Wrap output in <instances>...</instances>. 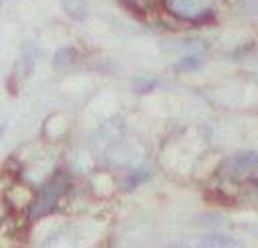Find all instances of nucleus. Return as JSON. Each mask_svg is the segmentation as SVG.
<instances>
[{"instance_id": "obj_1", "label": "nucleus", "mask_w": 258, "mask_h": 248, "mask_svg": "<svg viewBox=\"0 0 258 248\" xmlns=\"http://www.w3.org/2000/svg\"><path fill=\"white\" fill-rule=\"evenodd\" d=\"M258 169V153L256 151H240L224 161V171L230 177H246Z\"/></svg>"}, {"instance_id": "obj_2", "label": "nucleus", "mask_w": 258, "mask_h": 248, "mask_svg": "<svg viewBox=\"0 0 258 248\" xmlns=\"http://www.w3.org/2000/svg\"><path fill=\"white\" fill-rule=\"evenodd\" d=\"M212 0H167V8L185 20H198L210 12Z\"/></svg>"}, {"instance_id": "obj_3", "label": "nucleus", "mask_w": 258, "mask_h": 248, "mask_svg": "<svg viewBox=\"0 0 258 248\" xmlns=\"http://www.w3.org/2000/svg\"><path fill=\"white\" fill-rule=\"evenodd\" d=\"M173 248H244V244L226 234H206L200 238L179 242Z\"/></svg>"}, {"instance_id": "obj_4", "label": "nucleus", "mask_w": 258, "mask_h": 248, "mask_svg": "<svg viewBox=\"0 0 258 248\" xmlns=\"http://www.w3.org/2000/svg\"><path fill=\"white\" fill-rule=\"evenodd\" d=\"M60 188H62L60 181H52V183L42 192V196L36 200V204H34V208H32V214H36V216L46 214V212L54 206V202H56V198H58V194H60Z\"/></svg>"}]
</instances>
